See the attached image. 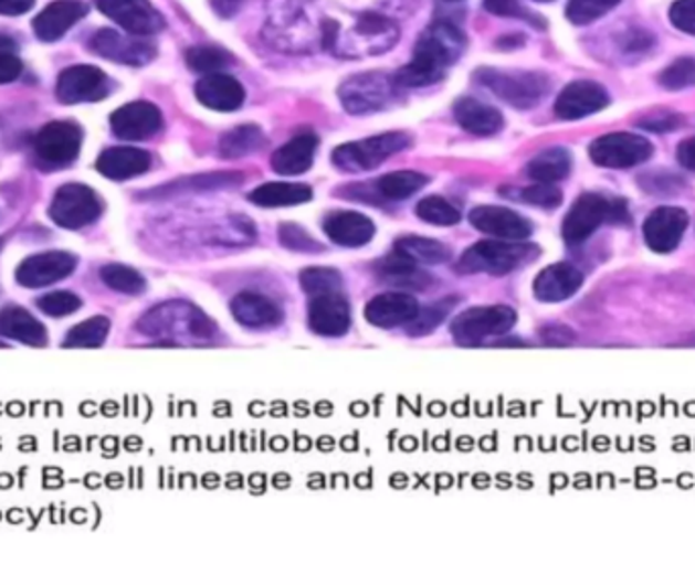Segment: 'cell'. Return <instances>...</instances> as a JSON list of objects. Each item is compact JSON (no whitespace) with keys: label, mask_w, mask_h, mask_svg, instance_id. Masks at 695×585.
<instances>
[{"label":"cell","mask_w":695,"mask_h":585,"mask_svg":"<svg viewBox=\"0 0 695 585\" xmlns=\"http://www.w3.org/2000/svg\"><path fill=\"white\" fill-rule=\"evenodd\" d=\"M466 39L460 29L450 23L431 25L415 45L411 64L394 74V84L401 88H423L438 84L450 65L464 53Z\"/></svg>","instance_id":"6da1fadb"},{"label":"cell","mask_w":695,"mask_h":585,"mask_svg":"<svg viewBox=\"0 0 695 585\" xmlns=\"http://www.w3.org/2000/svg\"><path fill=\"white\" fill-rule=\"evenodd\" d=\"M139 330L151 338H198L208 340L215 333V323L203 313L202 309L171 301L151 309L139 321Z\"/></svg>","instance_id":"7a4b0ae2"},{"label":"cell","mask_w":695,"mask_h":585,"mask_svg":"<svg viewBox=\"0 0 695 585\" xmlns=\"http://www.w3.org/2000/svg\"><path fill=\"white\" fill-rule=\"evenodd\" d=\"M539 248L535 244H510L508 242H476L457 260L455 270L462 275L486 273L494 277H503L518 267L537 258Z\"/></svg>","instance_id":"3957f363"},{"label":"cell","mask_w":695,"mask_h":585,"mask_svg":"<svg viewBox=\"0 0 695 585\" xmlns=\"http://www.w3.org/2000/svg\"><path fill=\"white\" fill-rule=\"evenodd\" d=\"M626 205L622 200H608L600 193H583L569 208L561 234L569 246L588 241L607 222H624Z\"/></svg>","instance_id":"277c9868"},{"label":"cell","mask_w":695,"mask_h":585,"mask_svg":"<svg viewBox=\"0 0 695 585\" xmlns=\"http://www.w3.org/2000/svg\"><path fill=\"white\" fill-rule=\"evenodd\" d=\"M409 145L411 137L404 132H385L370 139L341 145L331 155V161L341 171L362 173L377 169L382 161H387L392 155L401 153Z\"/></svg>","instance_id":"5b68a950"},{"label":"cell","mask_w":695,"mask_h":585,"mask_svg":"<svg viewBox=\"0 0 695 585\" xmlns=\"http://www.w3.org/2000/svg\"><path fill=\"white\" fill-rule=\"evenodd\" d=\"M476 79L482 86L494 92L501 100L520 110H527L541 103L549 86L547 77L535 72H501L491 67L476 72Z\"/></svg>","instance_id":"8992f818"},{"label":"cell","mask_w":695,"mask_h":585,"mask_svg":"<svg viewBox=\"0 0 695 585\" xmlns=\"http://www.w3.org/2000/svg\"><path fill=\"white\" fill-rule=\"evenodd\" d=\"M394 76L382 72H368L348 77L340 86V103L350 115H370L387 108L394 98Z\"/></svg>","instance_id":"52a82bcc"},{"label":"cell","mask_w":695,"mask_h":585,"mask_svg":"<svg viewBox=\"0 0 695 585\" xmlns=\"http://www.w3.org/2000/svg\"><path fill=\"white\" fill-rule=\"evenodd\" d=\"M517 323L513 307H472L452 321V336L457 344H481L491 336H503Z\"/></svg>","instance_id":"ba28073f"},{"label":"cell","mask_w":695,"mask_h":585,"mask_svg":"<svg viewBox=\"0 0 695 585\" xmlns=\"http://www.w3.org/2000/svg\"><path fill=\"white\" fill-rule=\"evenodd\" d=\"M82 147V130L72 123H50L41 128L33 142L39 166L43 169H62L72 166Z\"/></svg>","instance_id":"9c48e42d"},{"label":"cell","mask_w":695,"mask_h":585,"mask_svg":"<svg viewBox=\"0 0 695 585\" xmlns=\"http://www.w3.org/2000/svg\"><path fill=\"white\" fill-rule=\"evenodd\" d=\"M590 157L596 166L607 169H629L641 166L653 157V145L632 132H612L590 145Z\"/></svg>","instance_id":"30bf717a"},{"label":"cell","mask_w":695,"mask_h":585,"mask_svg":"<svg viewBox=\"0 0 695 585\" xmlns=\"http://www.w3.org/2000/svg\"><path fill=\"white\" fill-rule=\"evenodd\" d=\"M101 200L96 193L80 183H67L60 188L50 205L51 220L67 230L88 226L101 216Z\"/></svg>","instance_id":"8fae6325"},{"label":"cell","mask_w":695,"mask_h":585,"mask_svg":"<svg viewBox=\"0 0 695 585\" xmlns=\"http://www.w3.org/2000/svg\"><path fill=\"white\" fill-rule=\"evenodd\" d=\"M92 52L98 53L104 60H110L116 64L140 65L149 64L155 60V45L145 41L140 35L120 33L114 29H102L94 38L89 39Z\"/></svg>","instance_id":"7c38bea8"},{"label":"cell","mask_w":695,"mask_h":585,"mask_svg":"<svg viewBox=\"0 0 695 585\" xmlns=\"http://www.w3.org/2000/svg\"><path fill=\"white\" fill-rule=\"evenodd\" d=\"M98 11L133 35H155L165 26L164 17L149 0H94Z\"/></svg>","instance_id":"4fadbf2b"},{"label":"cell","mask_w":695,"mask_h":585,"mask_svg":"<svg viewBox=\"0 0 695 585\" xmlns=\"http://www.w3.org/2000/svg\"><path fill=\"white\" fill-rule=\"evenodd\" d=\"M108 92V77L94 65H72L57 79V98L64 104L98 103Z\"/></svg>","instance_id":"5bb4252c"},{"label":"cell","mask_w":695,"mask_h":585,"mask_svg":"<svg viewBox=\"0 0 695 585\" xmlns=\"http://www.w3.org/2000/svg\"><path fill=\"white\" fill-rule=\"evenodd\" d=\"M689 226V216L682 208L663 205L646 217L643 226L646 246L659 255L673 253L682 244L685 230Z\"/></svg>","instance_id":"9a60e30c"},{"label":"cell","mask_w":695,"mask_h":585,"mask_svg":"<svg viewBox=\"0 0 695 585\" xmlns=\"http://www.w3.org/2000/svg\"><path fill=\"white\" fill-rule=\"evenodd\" d=\"M470 224L484 234H491L494 238L503 241H525L533 232V224L527 217L518 216L517 212H510L498 205H478L470 212Z\"/></svg>","instance_id":"2e32d148"},{"label":"cell","mask_w":695,"mask_h":585,"mask_svg":"<svg viewBox=\"0 0 695 585\" xmlns=\"http://www.w3.org/2000/svg\"><path fill=\"white\" fill-rule=\"evenodd\" d=\"M110 125L118 139L147 140L161 130L164 118L155 104L130 103L110 116Z\"/></svg>","instance_id":"e0dca14e"},{"label":"cell","mask_w":695,"mask_h":585,"mask_svg":"<svg viewBox=\"0 0 695 585\" xmlns=\"http://www.w3.org/2000/svg\"><path fill=\"white\" fill-rule=\"evenodd\" d=\"M610 103L607 89L596 82H571L561 89L556 103V115L564 120H580L607 108Z\"/></svg>","instance_id":"ac0fdd59"},{"label":"cell","mask_w":695,"mask_h":585,"mask_svg":"<svg viewBox=\"0 0 695 585\" xmlns=\"http://www.w3.org/2000/svg\"><path fill=\"white\" fill-rule=\"evenodd\" d=\"M76 265V258L62 251L43 253V255L31 256L23 260V265L17 268V280L23 287H31V289L48 287L51 283H57L65 279L67 275H72Z\"/></svg>","instance_id":"d6986e66"},{"label":"cell","mask_w":695,"mask_h":585,"mask_svg":"<svg viewBox=\"0 0 695 585\" xmlns=\"http://www.w3.org/2000/svg\"><path fill=\"white\" fill-rule=\"evenodd\" d=\"M309 328L328 338H338L350 330V304L341 291L312 297Z\"/></svg>","instance_id":"ffe728a7"},{"label":"cell","mask_w":695,"mask_h":585,"mask_svg":"<svg viewBox=\"0 0 695 585\" xmlns=\"http://www.w3.org/2000/svg\"><path fill=\"white\" fill-rule=\"evenodd\" d=\"M418 299L409 292H382L368 301L365 316L368 323L391 330L397 326H407L411 319L418 316Z\"/></svg>","instance_id":"44dd1931"},{"label":"cell","mask_w":695,"mask_h":585,"mask_svg":"<svg viewBox=\"0 0 695 585\" xmlns=\"http://www.w3.org/2000/svg\"><path fill=\"white\" fill-rule=\"evenodd\" d=\"M582 285V270H578L568 263H557V265L544 268L537 275V279L533 283V292L544 304H559L573 297L580 291Z\"/></svg>","instance_id":"7402d4cb"},{"label":"cell","mask_w":695,"mask_h":585,"mask_svg":"<svg viewBox=\"0 0 695 585\" xmlns=\"http://www.w3.org/2000/svg\"><path fill=\"white\" fill-rule=\"evenodd\" d=\"M88 13L86 4L80 0H55L48 9H43L33 21L38 38L45 43H53L64 38L65 33L82 21Z\"/></svg>","instance_id":"603a6c76"},{"label":"cell","mask_w":695,"mask_h":585,"mask_svg":"<svg viewBox=\"0 0 695 585\" xmlns=\"http://www.w3.org/2000/svg\"><path fill=\"white\" fill-rule=\"evenodd\" d=\"M198 100L218 113H234L244 103V88L239 79L224 74H208L196 84Z\"/></svg>","instance_id":"cb8c5ba5"},{"label":"cell","mask_w":695,"mask_h":585,"mask_svg":"<svg viewBox=\"0 0 695 585\" xmlns=\"http://www.w3.org/2000/svg\"><path fill=\"white\" fill-rule=\"evenodd\" d=\"M324 232L328 238L346 248H358L372 241L375 224L370 217L358 212H334L324 220Z\"/></svg>","instance_id":"d4e9b609"},{"label":"cell","mask_w":695,"mask_h":585,"mask_svg":"<svg viewBox=\"0 0 695 585\" xmlns=\"http://www.w3.org/2000/svg\"><path fill=\"white\" fill-rule=\"evenodd\" d=\"M230 311L241 326L253 328V330L275 328L283 319L278 307L271 299H266L265 295H259V292H239L230 304Z\"/></svg>","instance_id":"484cf974"},{"label":"cell","mask_w":695,"mask_h":585,"mask_svg":"<svg viewBox=\"0 0 695 585\" xmlns=\"http://www.w3.org/2000/svg\"><path fill=\"white\" fill-rule=\"evenodd\" d=\"M151 155L135 147H113L98 157L96 169L104 178L114 181L137 178L140 173L149 171Z\"/></svg>","instance_id":"4316f807"},{"label":"cell","mask_w":695,"mask_h":585,"mask_svg":"<svg viewBox=\"0 0 695 585\" xmlns=\"http://www.w3.org/2000/svg\"><path fill=\"white\" fill-rule=\"evenodd\" d=\"M317 151V137L314 132H304L299 137L289 140L287 145H283L271 157V167L278 176L292 178V176H302L312 163Z\"/></svg>","instance_id":"83f0119b"},{"label":"cell","mask_w":695,"mask_h":585,"mask_svg":"<svg viewBox=\"0 0 695 585\" xmlns=\"http://www.w3.org/2000/svg\"><path fill=\"white\" fill-rule=\"evenodd\" d=\"M454 115L460 127L478 137H493L505 125L503 115L496 108L474 98H460L454 104Z\"/></svg>","instance_id":"f1b7e54d"},{"label":"cell","mask_w":695,"mask_h":585,"mask_svg":"<svg viewBox=\"0 0 695 585\" xmlns=\"http://www.w3.org/2000/svg\"><path fill=\"white\" fill-rule=\"evenodd\" d=\"M0 336L27 345L48 344V331L23 307H4L0 311Z\"/></svg>","instance_id":"f546056e"},{"label":"cell","mask_w":695,"mask_h":585,"mask_svg":"<svg viewBox=\"0 0 695 585\" xmlns=\"http://www.w3.org/2000/svg\"><path fill=\"white\" fill-rule=\"evenodd\" d=\"M312 195H314V191L304 183L275 181V183H265V185L256 188L249 195V200L261 208H283V205L305 204L312 200Z\"/></svg>","instance_id":"4dcf8cb0"},{"label":"cell","mask_w":695,"mask_h":585,"mask_svg":"<svg viewBox=\"0 0 695 585\" xmlns=\"http://www.w3.org/2000/svg\"><path fill=\"white\" fill-rule=\"evenodd\" d=\"M380 275L387 283L407 289H423L431 280L423 270H419L418 263H413L399 251H394L380 263Z\"/></svg>","instance_id":"1f68e13d"},{"label":"cell","mask_w":695,"mask_h":585,"mask_svg":"<svg viewBox=\"0 0 695 585\" xmlns=\"http://www.w3.org/2000/svg\"><path fill=\"white\" fill-rule=\"evenodd\" d=\"M571 171V155L561 147L547 149L531 159L527 167V176L539 183H556L566 179Z\"/></svg>","instance_id":"d6a6232c"},{"label":"cell","mask_w":695,"mask_h":585,"mask_svg":"<svg viewBox=\"0 0 695 585\" xmlns=\"http://www.w3.org/2000/svg\"><path fill=\"white\" fill-rule=\"evenodd\" d=\"M428 183H430V178L421 176L418 171H394L377 181V191L382 200L403 202L413 193L423 190Z\"/></svg>","instance_id":"836d02e7"},{"label":"cell","mask_w":695,"mask_h":585,"mask_svg":"<svg viewBox=\"0 0 695 585\" xmlns=\"http://www.w3.org/2000/svg\"><path fill=\"white\" fill-rule=\"evenodd\" d=\"M265 145V135L263 130L254 125H242V127L232 128L220 140V155L224 159H239L244 155L254 153Z\"/></svg>","instance_id":"e575fe53"},{"label":"cell","mask_w":695,"mask_h":585,"mask_svg":"<svg viewBox=\"0 0 695 585\" xmlns=\"http://www.w3.org/2000/svg\"><path fill=\"white\" fill-rule=\"evenodd\" d=\"M394 251L403 253L418 265H442L450 258V251L442 242L421 238V236H404L394 244Z\"/></svg>","instance_id":"d590c367"},{"label":"cell","mask_w":695,"mask_h":585,"mask_svg":"<svg viewBox=\"0 0 695 585\" xmlns=\"http://www.w3.org/2000/svg\"><path fill=\"white\" fill-rule=\"evenodd\" d=\"M457 297H447L442 301H435L425 309H419L418 316L409 321V336H425L442 326L443 319L450 316V311L457 306Z\"/></svg>","instance_id":"8d00e7d4"},{"label":"cell","mask_w":695,"mask_h":585,"mask_svg":"<svg viewBox=\"0 0 695 585\" xmlns=\"http://www.w3.org/2000/svg\"><path fill=\"white\" fill-rule=\"evenodd\" d=\"M186 62L193 72L218 74L234 62V57L222 47H191L186 53Z\"/></svg>","instance_id":"74e56055"},{"label":"cell","mask_w":695,"mask_h":585,"mask_svg":"<svg viewBox=\"0 0 695 585\" xmlns=\"http://www.w3.org/2000/svg\"><path fill=\"white\" fill-rule=\"evenodd\" d=\"M108 331H110V321L98 316V318H92L88 321H84V323H80L74 330L70 331L64 344L67 348H96V345H102V342L106 340Z\"/></svg>","instance_id":"f35d334b"},{"label":"cell","mask_w":695,"mask_h":585,"mask_svg":"<svg viewBox=\"0 0 695 585\" xmlns=\"http://www.w3.org/2000/svg\"><path fill=\"white\" fill-rule=\"evenodd\" d=\"M101 279L114 291L127 292V295H140L145 291V279L135 268L125 265H106L102 267Z\"/></svg>","instance_id":"ab89813d"},{"label":"cell","mask_w":695,"mask_h":585,"mask_svg":"<svg viewBox=\"0 0 695 585\" xmlns=\"http://www.w3.org/2000/svg\"><path fill=\"white\" fill-rule=\"evenodd\" d=\"M415 214L423 222L435 224V226H454L462 217L454 205L450 204L447 200H443V198H438V195L423 198L419 202L418 208H415Z\"/></svg>","instance_id":"60d3db41"},{"label":"cell","mask_w":695,"mask_h":585,"mask_svg":"<svg viewBox=\"0 0 695 585\" xmlns=\"http://www.w3.org/2000/svg\"><path fill=\"white\" fill-rule=\"evenodd\" d=\"M299 283H302V289L309 297L324 295V292L341 291V277L336 268H305L302 277H299Z\"/></svg>","instance_id":"b9f144b4"},{"label":"cell","mask_w":695,"mask_h":585,"mask_svg":"<svg viewBox=\"0 0 695 585\" xmlns=\"http://www.w3.org/2000/svg\"><path fill=\"white\" fill-rule=\"evenodd\" d=\"M619 2L620 0H569L566 14L573 25H588L612 11Z\"/></svg>","instance_id":"7bdbcfd3"},{"label":"cell","mask_w":695,"mask_h":585,"mask_svg":"<svg viewBox=\"0 0 695 585\" xmlns=\"http://www.w3.org/2000/svg\"><path fill=\"white\" fill-rule=\"evenodd\" d=\"M659 84L665 89H687L695 86V60L682 57L663 70L659 76Z\"/></svg>","instance_id":"ee69618b"},{"label":"cell","mask_w":695,"mask_h":585,"mask_svg":"<svg viewBox=\"0 0 695 585\" xmlns=\"http://www.w3.org/2000/svg\"><path fill=\"white\" fill-rule=\"evenodd\" d=\"M278 241L295 253H322V244L304 228L297 224H281L278 226Z\"/></svg>","instance_id":"f6af8a7d"},{"label":"cell","mask_w":695,"mask_h":585,"mask_svg":"<svg viewBox=\"0 0 695 585\" xmlns=\"http://www.w3.org/2000/svg\"><path fill=\"white\" fill-rule=\"evenodd\" d=\"M39 309L51 318H64L74 313L82 306L80 297L70 291H55L43 295L38 301Z\"/></svg>","instance_id":"bcb514c9"},{"label":"cell","mask_w":695,"mask_h":585,"mask_svg":"<svg viewBox=\"0 0 695 585\" xmlns=\"http://www.w3.org/2000/svg\"><path fill=\"white\" fill-rule=\"evenodd\" d=\"M520 200L525 204L537 205V208H545V210H556L557 205L561 204L564 195L554 183H539L537 181L531 188L520 191Z\"/></svg>","instance_id":"7dc6e473"},{"label":"cell","mask_w":695,"mask_h":585,"mask_svg":"<svg viewBox=\"0 0 695 585\" xmlns=\"http://www.w3.org/2000/svg\"><path fill=\"white\" fill-rule=\"evenodd\" d=\"M254 230L253 222H246V220H232L228 226L220 228L215 241L227 244V246H236V244H246L249 241H253Z\"/></svg>","instance_id":"c3c4849f"},{"label":"cell","mask_w":695,"mask_h":585,"mask_svg":"<svg viewBox=\"0 0 695 585\" xmlns=\"http://www.w3.org/2000/svg\"><path fill=\"white\" fill-rule=\"evenodd\" d=\"M671 23L687 35H695V0H677L670 11Z\"/></svg>","instance_id":"681fc988"},{"label":"cell","mask_w":695,"mask_h":585,"mask_svg":"<svg viewBox=\"0 0 695 585\" xmlns=\"http://www.w3.org/2000/svg\"><path fill=\"white\" fill-rule=\"evenodd\" d=\"M683 125V118L675 113H655L639 120V127L651 132H673Z\"/></svg>","instance_id":"f907efd6"},{"label":"cell","mask_w":695,"mask_h":585,"mask_svg":"<svg viewBox=\"0 0 695 585\" xmlns=\"http://www.w3.org/2000/svg\"><path fill=\"white\" fill-rule=\"evenodd\" d=\"M23 74V62L14 53H0V84L14 82Z\"/></svg>","instance_id":"816d5d0a"},{"label":"cell","mask_w":695,"mask_h":585,"mask_svg":"<svg viewBox=\"0 0 695 585\" xmlns=\"http://www.w3.org/2000/svg\"><path fill=\"white\" fill-rule=\"evenodd\" d=\"M484 7L488 13L496 17H523L527 19V13L523 11V7L517 0H484Z\"/></svg>","instance_id":"f5cc1de1"},{"label":"cell","mask_w":695,"mask_h":585,"mask_svg":"<svg viewBox=\"0 0 695 585\" xmlns=\"http://www.w3.org/2000/svg\"><path fill=\"white\" fill-rule=\"evenodd\" d=\"M544 338L547 344L566 345L573 340V333L564 326H549L544 331Z\"/></svg>","instance_id":"db71d44e"},{"label":"cell","mask_w":695,"mask_h":585,"mask_svg":"<svg viewBox=\"0 0 695 585\" xmlns=\"http://www.w3.org/2000/svg\"><path fill=\"white\" fill-rule=\"evenodd\" d=\"M35 4V0H0V14H9V17H17V14H25L27 11H31Z\"/></svg>","instance_id":"11a10c76"},{"label":"cell","mask_w":695,"mask_h":585,"mask_svg":"<svg viewBox=\"0 0 695 585\" xmlns=\"http://www.w3.org/2000/svg\"><path fill=\"white\" fill-rule=\"evenodd\" d=\"M677 161L685 169L695 171V137L694 139L683 140L682 145L677 147Z\"/></svg>","instance_id":"9f6ffc18"},{"label":"cell","mask_w":695,"mask_h":585,"mask_svg":"<svg viewBox=\"0 0 695 585\" xmlns=\"http://www.w3.org/2000/svg\"><path fill=\"white\" fill-rule=\"evenodd\" d=\"M244 0H212V9L218 17L230 19L241 11Z\"/></svg>","instance_id":"6f0895ef"},{"label":"cell","mask_w":695,"mask_h":585,"mask_svg":"<svg viewBox=\"0 0 695 585\" xmlns=\"http://www.w3.org/2000/svg\"><path fill=\"white\" fill-rule=\"evenodd\" d=\"M17 50V43L7 35H0V53H13Z\"/></svg>","instance_id":"680465c9"},{"label":"cell","mask_w":695,"mask_h":585,"mask_svg":"<svg viewBox=\"0 0 695 585\" xmlns=\"http://www.w3.org/2000/svg\"><path fill=\"white\" fill-rule=\"evenodd\" d=\"M0 248H2V238H0Z\"/></svg>","instance_id":"91938a15"},{"label":"cell","mask_w":695,"mask_h":585,"mask_svg":"<svg viewBox=\"0 0 695 585\" xmlns=\"http://www.w3.org/2000/svg\"><path fill=\"white\" fill-rule=\"evenodd\" d=\"M539 2H549V0H539Z\"/></svg>","instance_id":"94428289"},{"label":"cell","mask_w":695,"mask_h":585,"mask_svg":"<svg viewBox=\"0 0 695 585\" xmlns=\"http://www.w3.org/2000/svg\"><path fill=\"white\" fill-rule=\"evenodd\" d=\"M452 2H454V0H452Z\"/></svg>","instance_id":"6125c7cd"}]
</instances>
